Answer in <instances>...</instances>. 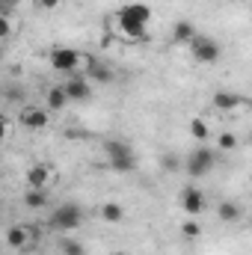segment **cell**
<instances>
[{"instance_id": "cell-1", "label": "cell", "mask_w": 252, "mask_h": 255, "mask_svg": "<svg viewBox=\"0 0 252 255\" xmlns=\"http://www.w3.org/2000/svg\"><path fill=\"white\" fill-rule=\"evenodd\" d=\"M80 223H83V211H80V205H74V202L57 205L54 214H51V220H48V226H51L54 232H71V229H77Z\"/></svg>"}, {"instance_id": "cell-2", "label": "cell", "mask_w": 252, "mask_h": 255, "mask_svg": "<svg viewBox=\"0 0 252 255\" xmlns=\"http://www.w3.org/2000/svg\"><path fill=\"white\" fill-rule=\"evenodd\" d=\"M214 166H217V151H211L208 145H202V148L190 151V157L184 160V169H187V175H193V178L208 175Z\"/></svg>"}, {"instance_id": "cell-3", "label": "cell", "mask_w": 252, "mask_h": 255, "mask_svg": "<svg viewBox=\"0 0 252 255\" xmlns=\"http://www.w3.org/2000/svg\"><path fill=\"white\" fill-rule=\"evenodd\" d=\"M190 54H193V60L196 63H217L220 60V45L211 39V36H202V33H196V39L190 42Z\"/></svg>"}, {"instance_id": "cell-4", "label": "cell", "mask_w": 252, "mask_h": 255, "mask_svg": "<svg viewBox=\"0 0 252 255\" xmlns=\"http://www.w3.org/2000/svg\"><path fill=\"white\" fill-rule=\"evenodd\" d=\"M80 63H83V54L74 51V48H54L51 51V65L57 71H63V74H71Z\"/></svg>"}, {"instance_id": "cell-5", "label": "cell", "mask_w": 252, "mask_h": 255, "mask_svg": "<svg viewBox=\"0 0 252 255\" xmlns=\"http://www.w3.org/2000/svg\"><path fill=\"white\" fill-rule=\"evenodd\" d=\"M63 92L68 95V101H86L92 95V86H89V80L83 74H71L63 83Z\"/></svg>"}, {"instance_id": "cell-6", "label": "cell", "mask_w": 252, "mask_h": 255, "mask_svg": "<svg viewBox=\"0 0 252 255\" xmlns=\"http://www.w3.org/2000/svg\"><path fill=\"white\" fill-rule=\"evenodd\" d=\"M178 202H181L184 214H190V217H199L205 211V193L199 190V187H184V190L178 193Z\"/></svg>"}, {"instance_id": "cell-7", "label": "cell", "mask_w": 252, "mask_h": 255, "mask_svg": "<svg viewBox=\"0 0 252 255\" xmlns=\"http://www.w3.org/2000/svg\"><path fill=\"white\" fill-rule=\"evenodd\" d=\"M83 63H86V71H83L86 80H92V83H110L113 80V68L110 65L98 63L95 57H83Z\"/></svg>"}, {"instance_id": "cell-8", "label": "cell", "mask_w": 252, "mask_h": 255, "mask_svg": "<svg viewBox=\"0 0 252 255\" xmlns=\"http://www.w3.org/2000/svg\"><path fill=\"white\" fill-rule=\"evenodd\" d=\"M18 122L27 128V130H42V128H48V113L42 107H21Z\"/></svg>"}, {"instance_id": "cell-9", "label": "cell", "mask_w": 252, "mask_h": 255, "mask_svg": "<svg viewBox=\"0 0 252 255\" xmlns=\"http://www.w3.org/2000/svg\"><path fill=\"white\" fill-rule=\"evenodd\" d=\"M211 104L217 107V110H238V107H244L247 104V98L244 95H238V92H214V98H211Z\"/></svg>"}, {"instance_id": "cell-10", "label": "cell", "mask_w": 252, "mask_h": 255, "mask_svg": "<svg viewBox=\"0 0 252 255\" xmlns=\"http://www.w3.org/2000/svg\"><path fill=\"white\" fill-rule=\"evenodd\" d=\"M24 178H27V187H48V181H51V166H48V163H33Z\"/></svg>"}, {"instance_id": "cell-11", "label": "cell", "mask_w": 252, "mask_h": 255, "mask_svg": "<svg viewBox=\"0 0 252 255\" xmlns=\"http://www.w3.org/2000/svg\"><path fill=\"white\" fill-rule=\"evenodd\" d=\"M30 238H33V232H30L27 226H12V229L6 232V244H9L12 250H30Z\"/></svg>"}, {"instance_id": "cell-12", "label": "cell", "mask_w": 252, "mask_h": 255, "mask_svg": "<svg viewBox=\"0 0 252 255\" xmlns=\"http://www.w3.org/2000/svg\"><path fill=\"white\" fill-rule=\"evenodd\" d=\"M116 21H119V30L125 33L127 39H145V36H148V33H145V24H139V21L127 18L125 12H119V15H116Z\"/></svg>"}, {"instance_id": "cell-13", "label": "cell", "mask_w": 252, "mask_h": 255, "mask_svg": "<svg viewBox=\"0 0 252 255\" xmlns=\"http://www.w3.org/2000/svg\"><path fill=\"white\" fill-rule=\"evenodd\" d=\"M119 12H125L127 18H133V21H139V24H148V21H151V9H148L145 3H127Z\"/></svg>"}, {"instance_id": "cell-14", "label": "cell", "mask_w": 252, "mask_h": 255, "mask_svg": "<svg viewBox=\"0 0 252 255\" xmlns=\"http://www.w3.org/2000/svg\"><path fill=\"white\" fill-rule=\"evenodd\" d=\"M217 217H220V223H238L241 220V205L238 202H220Z\"/></svg>"}, {"instance_id": "cell-15", "label": "cell", "mask_w": 252, "mask_h": 255, "mask_svg": "<svg viewBox=\"0 0 252 255\" xmlns=\"http://www.w3.org/2000/svg\"><path fill=\"white\" fill-rule=\"evenodd\" d=\"M24 205H27L30 211L45 208V205H48V190H45V187H30V190L24 193Z\"/></svg>"}, {"instance_id": "cell-16", "label": "cell", "mask_w": 252, "mask_h": 255, "mask_svg": "<svg viewBox=\"0 0 252 255\" xmlns=\"http://www.w3.org/2000/svg\"><path fill=\"white\" fill-rule=\"evenodd\" d=\"M172 39H175L178 45H190V42L196 39V27H193L190 21H178V24L172 27Z\"/></svg>"}, {"instance_id": "cell-17", "label": "cell", "mask_w": 252, "mask_h": 255, "mask_svg": "<svg viewBox=\"0 0 252 255\" xmlns=\"http://www.w3.org/2000/svg\"><path fill=\"white\" fill-rule=\"evenodd\" d=\"M104 151H107V160H113V157H127V154H133V148L127 145L125 139H107V142H104Z\"/></svg>"}, {"instance_id": "cell-18", "label": "cell", "mask_w": 252, "mask_h": 255, "mask_svg": "<svg viewBox=\"0 0 252 255\" xmlns=\"http://www.w3.org/2000/svg\"><path fill=\"white\" fill-rule=\"evenodd\" d=\"M45 104H48V110H63L68 104V95L63 92V86H51L48 95H45Z\"/></svg>"}, {"instance_id": "cell-19", "label": "cell", "mask_w": 252, "mask_h": 255, "mask_svg": "<svg viewBox=\"0 0 252 255\" xmlns=\"http://www.w3.org/2000/svg\"><path fill=\"white\" fill-rule=\"evenodd\" d=\"M107 163H110V169L119 172V175H125V172H133V169H136V157H133V154H127V157H113V160H107Z\"/></svg>"}, {"instance_id": "cell-20", "label": "cell", "mask_w": 252, "mask_h": 255, "mask_svg": "<svg viewBox=\"0 0 252 255\" xmlns=\"http://www.w3.org/2000/svg\"><path fill=\"white\" fill-rule=\"evenodd\" d=\"M101 217H104V223H122V220H125V211H122V205L107 202V205L101 208Z\"/></svg>"}, {"instance_id": "cell-21", "label": "cell", "mask_w": 252, "mask_h": 255, "mask_svg": "<svg viewBox=\"0 0 252 255\" xmlns=\"http://www.w3.org/2000/svg\"><path fill=\"white\" fill-rule=\"evenodd\" d=\"M217 148H220V151H235V148H238V136H235L232 130H223V133L217 136Z\"/></svg>"}, {"instance_id": "cell-22", "label": "cell", "mask_w": 252, "mask_h": 255, "mask_svg": "<svg viewBox=\"0 0 252 255\" xmlns=\"http://www.w3.org/2000/svg\"><path fill=\"white\" fill-rule=\"evenodd\" d=\"M160 163H163L166 172H181V157H178L175 151H166V154L160 157Z\"/></svg>"}, {"instance_id": "cell-23", "label": "cell", "mask_w": 252, "mask_h": 255, "mask_svg": "<svg viewBox=\"0 0 252 255\" xmlns=\"http://www.w3.org/2000/svg\"><path fill=\"white\" fill-rule=\"evenodd\" d=\"M60 250H63V255H86V247H83V244L68 241V238H63V241H60Z\"/></svg>"}, {"instance_id": "cell-24", "label": "cell", "mask_w": 252, "mask_h": 255, "mask_svg": "<svg viewBox=\"0 0 252 255\" xmlns=\"http://www.w3.org/2000/svg\"><path fill=\"white\" fill-rule=\"evenodd\" d=\"M190 133H193L196 139H208L211 128H208V122H205V119H193V122H190Z\"/></svg>"}, {"instance_id": "cell-25", "label": "cell", "mask_w": 252, "mask_h": 255, "mask_svg": "<svg viewBox=\"0 0 252 255\" xmlns=\"http://www.w3.org/2000/svg\"><path fill=\"white\" fill-rule=\"evenodd\" d=\"M181 235L193 241V238H199V235H202V226H199L196 220H187V223H181Z\"/></svg>"}, {"instance_id": "cell-26", "label": "cell", "mask_w": 252, "mask_h": 255, "mask_svg": "<svg viewBox=\"0 0 252 255\" xmlns=\"http://www.w3.org/2000/svg\"><path fill=\"white\" fill-rule=\"evenodd\" d=\"M6 36H12V21L0 15V39H6Z\"/></svg>"}, {"instance_id": "cell-27", "label": "cell", "mask_w": 252, "mask_h": 255, "mask_svg": "<svg viewBox=\"0 0 252 255\" xmlns=\"http://www.w3.org/2000/svg\"><path fill=\"white\" fill-rule=\"evenodd\" d=\"M12 9H15V3H9V0H0V15H3V18H9V15H12Z\"/></svg>"}, {"instance_id": "cell-28", "label": "cell", "mask_w": 252, "mask_h": 255, "mask_svg": "<svg viewBox=\"0 0 252 255\" xmlns=\"http://www.w3.org/2000/svg\"><path fill=\"white\" fill-rule=\"evenodd\" d=\"M57 3H60V0H36L39 9H57Z\"/></svg>"}, {"instance_id": "cell-29", "label": "cell", "mask_w": 252, "mask_h": 255, "mask_svg": "<svg viewBox=\"0 0 252 255\" xmlns=\"http://www.w3.org/2000/svg\"><path fill=\"white\" fill-rule=\"evenodd\" d=\"M6 133H9V122H6V119L0 116V142L6 139Z\"/></svg>"}, {"instance_id": "cell-30", "label": "cell", "mask_w": 252, "mask_h": 255, "mask_svg": "<svg viewBox=\"0 0 252 255\" xmlns=\"http://www.w3.org/2000/svg\"><path fill=\"white\" fill-rule=\"evenodd\" d=\"M0 63H3V48H0Z\"/></svg>"}, {"instance_id": "cell-31", "label": "cell", "mask_w": 252, "mask_h": 255, "mask_svg": "<svg viewBox=\"0 0 252 255\" xmlns=\"http://www.w3.org/2000/svg\"><path fill=\"white\" fill-rule=\"evenodd\" d=\"M113 255H125V253H113Z\"/></svg>"}, {"instance_id": "cell-32", "label": "cell", "mask_w": 252, "mask_h": 255, "mask_svg": "<svg viewBox=\"0 0 252 255\" xmlns=\"http://www.w3.org/2000/svg\"><path fill=\"white\" fill-rule=\"evenodd\" d=\"M9 3H18V0H9Z\"/></svg>"}]
</instances>
